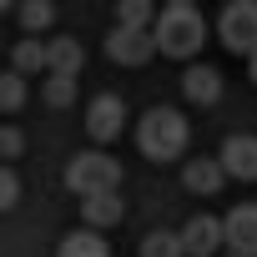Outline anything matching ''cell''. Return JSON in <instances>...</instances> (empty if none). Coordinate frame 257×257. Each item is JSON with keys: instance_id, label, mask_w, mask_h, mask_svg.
<instances>
[{"instance_id": "d4e9b609", "label": "cell", "mask_w": 257, "mask_h": 257, "mask_svg": "<svg viewBox=\"0 0 257 257\" xmlns=\"http://www.w3.org/2000/svg\"><path fill=\"white\" fill-rule=\"evenodd\" d=\"M6 11H16V0H0V16H6Z\"/></svg>"}, {"instance_id": "7c38bea8", "label": "cell", "mask_w": 257, "mask_h": 257, "mask_svg": "<svg viewBox=\"0 0 257 257\" xmlns=\"http://www.w3.org/2000/svg\"><path fill=\"white\" fill-rule=\"evenodd\" d=\"M222 182H227V172H222L217 157H192V162L182 167V187H187L192 197H217Z\"/></svg>"}, {"instance_id": "5bb4252c", "label": "cell", "mask_w": 257, "mask_h": 257, "mask_svg": "<svg viewBox=\"0 0 257 257\" xmlns=\"http://www.w3.org/2000/svg\"><path fill=\"white\" fill-rule=\"evenodd\" d=\"M56 257H111V242H106L96 227H76V232L61 237Z\"/></svg>"}, {"instance_id": "5b68a950", "label": "cell", "mask_w": 257, "mask_h": 257, "mask_svg": "<svg viewBox=\"0 0 257 257\" xmlns=\"http://www.w3.org/2000/svg\"><path fill=\"white\" fill-rule=\"evenodd\" d=\"M106 56L116 66H147L157 56V41H152V26H111L106 36Z\"/></svg>"}, {"instance_id": "8fae6325", "label": "cell", "mask_w": 257, "mask_h": 257, "mask_svg": "<svg viewBox=\"0 0 257 257\" xmlns=\"http://www.w3.org/2000/svg\"><path fill=\"white\" fill-rule=\"evenodd\" d=\"M121 187H111V192H91V197H81V222L86 227H96V232H106V227H116L121 217H126V197H116Z\"/></svg>"}, {"instance_id": "d6986e66", "label": "cell", "mask_w": 257, "mask_h": 257, "mask_svg": "<svg viewBox=\"0 0 257 257\" xmlns=\"http://www.w3.org/2000/svg\"><path fill=\"white\" fill-rule=\"evenodd\" d=\"M26 101H31L26 76H21V71H6V76H0V116H16Z\"/></svg>"}, {"instance_id": "8992f818", "label": "cell", "mask_w": 257, "mask_h": 257, "mask_svg": "<svg viewBox=\"0 0 257 257\" xmlns=\"http://www.w3.org/2000/svg\"><path fill=\"white\" fill-rule=\"evenodd\" d=\"M121 126H126V101L121 96H96L91 106H86V137L96 142V147H106V142H116L121 137Z\"/></svg>"}, {"instance_id": "603a6c76", "label": "cell", "mask_w": 257, "mask_h": 257, "mask_svg": "<svg viewBox=\"0 0 257 257\" xmlns=\"http://www.w3.org/2000/svg\"><path fill=\"white\" fill-rule=\"evenodd\" d=\"M247 76H252V86H257V46L247 51Z\"/></svg>"}, {"instance_id": "7402d4cb", "label": "cell", "mask_w": 257, "mask_h": 257, "mask_svg": "<svg viewBox=\"0 0 257 257\" xmlns=\"http://www.w3.org/2000/svg\"><path fill=\"white\" fill-rule=\"evenodd\" d=\"M26 152V137L16 132V126H0V162H11V157H21Z\"/></svg>"}, {"instance_id": "44dd1931", "label": "cell", "mask_w": 257, "mask_h": 257, "mask_svg": "<svg viewBox=\"0 0 257 257\" xmlns=\"http://www.w3.org/2000/svg\"><path fill=\"white\" fill-rule=\"evenodd\" d=\"M16 202H21V177L11 162H0V212H11Z\"/></svg>"}, {"instance_id": "cb8c5ba5", "label": "cell", "mask_w": 257, "mask_h": 257, "mask_svg": "<svg viewBox=\"0 0 257 257\" xmlns=\"http://www.w3.org/2000/svg\"><path fill=\"white\" fill-rule=\"evenodd\" d=\"M157 6H192V0H157Z\"/></svg>"}, {"instance_id": "277c9868", "label": "cell", "mask_w": 257, "mask_h": 257, "mask_svg": "<svg viewBox=\"0 0 257 257\" xmlns=\"http://www.w3.org/2000/svg\"><path fill=\"white\" fill-rule=\"evenodd\" d=\"M217 41L232 56H247L257 46V0H227V11L217 16Z\"/></svg>"}, {"instance_id": "e0dca14e", "label": "cell", "mask_w": 257, "mask_h": 257, "mask_svg": "<svg viewBox=\"0 0 257 257\" xmlns=\"http://www.w3.org/2000/svg\"><path fill=\"white\" fill-rule=\"evenodd\" d=\"M41 101H46L51 111H66V106L76 101V76H61V71H46V81H41Z\"/></svg>"}, {"instance_id": "6da1fadb", "label": "cell", "mask_w": 257, "mask_h": 257, "mask_svg": "<svg viewBox=\"0 0 257 257\" xmlns=\"http://www.w3.org/2000/svg\"><path fill=\"white\" fill-rule=\"evenodd\" d=\"M152 41L162 56L172 61H192L202 46H207V16L197 6H162L157 21H152Z\"/></svg>"}, {"instance_id": "3957f363", "label": "cell", "mask_w": 257, "mask_h": 257, "mask_svg": "<svg viewBox=\"0 0 257 257\" xmlns=\"http://www.w3.org/2000/svg\"><path fill=\"white\" fill-rule=\"evenodd\" d=\"M66 187H71L76 197L111 192V187H121V162H116V157H106L101 147H91V152H76V157L66 162Z\"/></svg>"}, {"instance_id": "4fadbf2b", "label": "cell", "mask_w": 257, "mask_h": 257, "mask_svg": "<svg viewBox=\"0 0 257 257\" xmlns=\"http://www.w3.org/2000/svg\"><path fill=\"white\" fill-rule=\"evenodd\" d=\"M81 66H86V46H81V41H71V36H56V41H46V71L81 76Z\"/></svg>"}, {"instance_id": "ffe728a7", "label": "cell", "mask_w": 257, "mask_h": 257, "mask_svg": "<svg viewBox=\"0 0 257 257\" xmlns=\"http://www.w3.org/2000/svg\"><path fill=\"white\" fill-rule=\"evenodd\" d=\"M157 11V0H116V26H152Z\"/></svg>"}, {"instance_id": "2e32d148", "label": "cell", "mask_w": 257, "mask_h": 257, "mask_svg": "<svg viewBox=\"0 0 257 257\" xmlns=\"http://www.w3.org/2000/svg\"><path fill=\"white\" fill-rule=\"evenodd\" d=\"M16 11H21V31L26 36H46L56 26V0H16Z\"/></svg>"}, {"instance_id": "9a60e30c", "label": "cell", "mask_w": 257, "mask_h": 257, "mask_svg": "<svg viewBox=\"0 0 257 257\" xmlns=\"http://www.w3.org/2000/svg\"><path fill=\"white\" fill-rule=\"evenodd\" d=\"M11 71H21V76H41V71H46V41H41V36L16 41V46H11Z\"/></svg>"}, {"instance_id": "ac0fdd59", "label": "cell", "mask_w": 257, "mask_h": 257, "mask_svg": "<svg viewBox=\"0 0 257 257\" xmlns=\"http://www.w3.org/2000/svg\"><path fill=\"white\" fill-rule=\"evenodd\" d=\"M142 257H187V252H182V232L152 227V232L142 237Z\"/></svg>"}, {"instance_id": "52a82bcc", "label": "cell", "mask_w": 257, "mask_h": 257, "mask_svg": "<svg viewBox=\"0 0 257 257\" xmlns=\"http://www.w3.org/2000/svg\"><path fill=\"white\" fill-rule=\"evenodd\" d=\"M222 247L242 252V257H257V202H242L222 217Z\"/></svg>"}, {"instance_id": "484cf974", "label": "cell", "mask_w": 257, "mask_h": 257, "mask_svg": "<svg viewBox=\"0 0 257 257\" xmlns=\"http://www.w3.org/2000/svg\"><path fill=\"white\" fill-rule=\"evenodd\" d=\"M227 257H242V252H227Z\"/></svg>"}, {"instance_id": "30bf717a", "label": "cell", "mask_w": 257, "mask_h": 257, "mask_svg": "<svg viewBox=\"0 0 257 257\" xmlns=\"http://www.w3.org/2000/svg\"><path fill=\"white\" fill-rule=\"evenodd\" d=\"M182 96L192 101V106H217L222 101V71L217 66H187L182 71Z\"/></svg>"}, {"instance_id": "9c48e42d", "label": "cell", "mask_w": 257, "mask_h": 257, "mask_svg": "<svg viewBox=\"0 0 257 257\" xmlns=\"http://www.w3.org/2000/svg\"><path fill=\"white\" fill-rule=\"evenodd\" d=\"M182 252H187V257H217V252H222V217L197 212V217L182 227Z\"/></svg>"}, {"instance_id": "ba28073f", "label": "cell", "mask_w": 257, "mask_h": 257, "mask_svg": "<svg viewBox=\"0 0 257 257\" xmlns=\"http://www.w3.org/2000/svg\"><path fill=\"white\" fill-rule=\"evenodd\" d=\"M217 162H222V172L232 182H257V137H247V132L227 137L222 152H217Z\"/></svg>"}, {"instance_id": "7a4b0ae2", "label": "cell", "mask_w": 257, "mask_h": 257, "mask_svg": "<svg viewBox=\"0 0 257 257\" xmlns=\"http://www.w3.org/2000/svg\"><path fill=\"white\" fill-rule=\"evenodd\" d=\"M187 142H192V126H187V116H182L177 106H152V111H142V121H137V147H142L147 162H177V157L187 152Z\"/></svg>"}]
</instances>
